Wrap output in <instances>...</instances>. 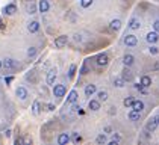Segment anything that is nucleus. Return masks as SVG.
Returning <instances> with one entry per match:
<instances>
[{"label": "nucleus", "mask_w": 159, "mask_h": 145, "mask_svg": "<svg viewBox=\"0 0 159 145\" xmlns=\"http://www.w3.org/2000/svg\"><path fill=\"white\" fill-rule=\"evenodd\" d=\"M65 92H67V89H65V85H53V95L61 98L65 95Z\"/></svg>", "instance_id": "1"}, {"label": "nucleus", "mask_w": 159, "mask_h": 145, "mask_svg": "<svg viewBox=\"0 0 159 145\" xmlns=\"http://www.w3.org/2000/svg\"><path fill=\"white\" fill-rule=\"evenodd\" d=\"M56 77H58V70L56 68H50L49 72H47V85H50V86H53L55 85V80H56Z\"/></svg>", "instance_id": "2"}, {"label": "nucleus", "mask_w": 159, "mask_h": 145, "mask_svg": "<svg viewBox=\"0 0 159 145\" xmlns=\"http://www.w3.org/2000/svg\"><path fill=\"white\" fill-rule=\"evenodd\" d=\"M67 41H68V36L67 35H61L55 39V47L56 49H64L67 45Z\"/></svg>", "instance_id": "3"}, {"label": "nucleus", "mask_w": 159, "mask_h": 145, "mask_svg": "<svg viewBox=\"0 0 159 145\" xmlns=\"http://www.w3.org/2000/svg\"><path fill=\"white\" fill-rule=\"evenodd\" d=\"M96 62H97V65H100V67H105V65L109 64V56L106 53H100L96 57Z\"/></svg>", "instance_id": "4"}, {"label": "nucleus", "mask_w": 159, "mask_h": 145, "mask_svg": "<svg viewBox=\"0 0 159 145\" xmlns=\"http://www.w3.org/2000/svg\"><path fill=\"white\" fill-rule=\"evenodd\" d=\"M124 44L126 45H129V47H135V45L138 44V38L135 35H126L124 36Z\"/></svg>", "instance_id": "5"}, {"label": "nucleus", "mask_w": 159, "mask_h": 145, "mask_svg": "<svg viewBox=\"0 0 159 145\" xmlns=\"http://www.w3.org/2000/svg\"><path fill=\"white\" fill-rule=\"evenodd\" d=\"M145 41H147L149 44H156L159 41V35H158V32H149L147 35H145Z\"/></svg>", "instance_id": "6"}, {"label": "nucleus", "mask_w": 159, "mask_h": 145, "mask_svg": "<svg viewBox=\"0 0 159 145\" xmlns=\"http://www.w3.org/2000/svg\"><path fill=\"white\" fill-rule=\"evenodd\" d=\"M3 67H5L6 70H15V68H18V64L14 61V59L6 57L5 61H3Z\"/></svg>", "instance_id": "7"}, {"label": "nucleus", "mask_w": 159, "mask_h": 145, "mask_svg": "<svg viewBox=\"0 0 159 145\" xmlns=\"http://www.w3.org/2000/svg\"><path fill=\"white\" fill-rule=\"evenodd\" d=\"M17 12V6L14 3H11V5H6L5 8H3V14L5 15H14Z\"/></svg>", "instance_id": "8"}, {"label": "nucleus", "mask_w": 159, "mask_h": 145, "mask_svg": "<svg viewBox=\"0 0 159 145\" xmlns=\"http://www.w3.org/2000/svg\"><path fill=\"white\" fill-rule=\"evenodd\" d=\"M76 100H77V91H70V94H68V97H67V100H65V106L67 104H73V103H76Z\"/></svg>", "instance_id": "9"}, {"label": "nucleus", "mask_w": 159, "mask_h": 145, "mask_svg": "<svg viewBox=\"0 0 159 145\" xmlns=\"http://www.w3.org/2000/svg\"><path fill=\"white\" fill-rule=\"evenodd\" d=\"M15 94H17V97L20 98V100H26V98H28V89L23 88V86H18Z\"/></svg>", "instance_id": "10"}, {"label": "nucleus", "mask_w": 159, "mask_h": 145, "mask_svg": "<svg viewBox=\"0 0 159 145\" xmlns=\"http://www.w3.org/2000/svg\"><path fill=\"white\" fill-rule=\"evenodd\" d=\"M38 9H39V12H41V14L47 12V11L50 9V5H49L47 0H39V3H38Z\"/></svg>", "instance_id": "11"}, {"label": "nucleus", "mask_w": 159, "mask_h": 145, "mask_svg": "<svg viewBox=\"0 0 159 145\" xmlns=\"http://www.w3.org/2000/svg\"><path fill=\"white\" fill-rule=\"evenodd\" d=\"M134 62H135V57L132 56V55L126 53V55L123 56V64L126 65V67H132V65H134Z\"/></svg>", "instance_id": "12"}, {"label": "nucleus", "mask_w": 159, "mask_h": 145, "mask_svg": "<svg viewBox=\"0 0 159 145\" xmlns=\"http://www.w3.org/2000/svg\"><path fill=\"white\" fill-rule=\"evenodd\" d=\"M88 109L92 112H97L100 109V100H89L88 101Z\"/></svg>", "instance_id": "13"}, {"label": "nucleus", "mask_w": 159, "mask_h": 145, "mask_svg": "<svg viewBox=\"0 0 159 145\" xmlns=\"http://www.w3.org/2000/svg\"><path fill=\"white\" fill-rule=\"evenodd\" d=\"M158 127V122L155 118H150V120L147 121V124H145V130H149V131H155Z\"/></svg>", "instance_id": "14"}, {"label": "nucleus", "mask_w": 159, "mask_h": 145, "mask_svg": "<svg viewBox=\"0 0 159 145\" xmlns=\"http://www.w3.org/2000/svg\"><path fill=\"white\" fill-rule=\"evenodd\" d=\"M70 141H71V137L67 133H61V135L58 136V144L59 145H65V144H68Z\"/></svg>", "instance_id": "15"}, {"label": "nucleus", "mask_w": 159, "mask_h": 145, "mask_svg": "<svg viewBox=\"0 0 159 145\" xmlns=\"http://www.w3.org/2000/svg\"><path fill=\"white\" fill-rule=\"evenodd\" d=\"M141 118V112L140 110H136V109H132L129 112V120L130 121H138Z\"/></svg>", "instance_id": "16"}, {"label": "nucleus", "mask_w": 159, "mask_h": 145, "mask_svg": "<svg viewBox=\"0 0 159 145\" xmlns=\"http://www.w3.org/2000/svg\"><path fill=\"white\" fill-rule=\"evenodd\" d=\"M28 30L30 32V34H36V32L39 30V23L38 21H30L28 24Z\"/></svg>", "instance_id": "17"}, {"label": "nucleus", "mask_w": 159, "mask_h": 145, "mask_svg": "<svg viewBox=\"0 0 159 145\" xmlns=\"http://www.w3.org/2000/svg\"><path fill=\"white\" fill-rule=\"evenodd\" d=\"M109 29L114 30V32L120 30L121 29V21H120V20H112V21L109 23Z\"/></svg>", "instance_id": "18"}, {"label": "nucleus", "mask_w": 159, "mask_h": 145, "mask_svg": "<svg viewBox=\"0 0 159 145\" xmlns=\"http://www.w3.org/2000/svg\"><path fill=\"white\" fill-rule=\"evenodd\" d=\"M141 27V21L138 18H132L130 20V23H129V29L132 30H136V29H140Z\"/></svg>", "instance_id": "19"}, {"label": "nucleus", "mask_w": 159, "mask_h": 145, "mask_svg": "<svg viewBox=\"0 0 159 145\" xmlns=\"http://www.w3.org/2000/svg\"><path fill=\"white\" fill-rule=\"evenodd\" d=\"M126 79L123 77V76H118V77H115V80H114V86H117V88H123L124 85H126Z\"/></svg>", "instance_id": "20"}, {"label": "nucleus", "mask_w": 159, "mask_h": 145, "mask_svg": "<svg viewBox=\"0 0 159 145\" xmlns=\"http://www.w3.org/2000/svg\"><path fill=\"white\" fill-rule=\"evenodd\" d=\"M94 94H96V85H87V86H85V95L91 97Z\"/></svg>", "instance_id": "21"}, {"label": "nucleus", "mask_w": 159, "mask_h": 145, "mask_svg": "<svg viewBox=\"0 0 159 145\" xmlns=\"http://www.w3.org/2000/svg\"><path fill=\"white\" fill-rule=\"evenodd\" d=\"M126 80H132V77H134V74H132V71L129 70V67H126L124 65V68H123V74H121Z\"/></svg>", "instance_id": "22"}, {"label": "nucleus", "mask_w": 159, "mask_h": 145, "mask_svg": "<svg viewBox=\"0 0 159 145\" xmlns=\"http://www.w3.org/2000/svg\"><path fill=\"white\" fill-rule=\"evenodd\" d=\"M141 85H142L144 88H149L150 85H151V79L149 76H142L141 77Z\"/></svg>", "instance_id": "23"}, {"label": "nucleus", "mask_w": 159, "mask_h": 145, "mask_svg": "<svg viewBox=\"0 0 159 145\" xmlns=\"http://www.w3.org/2000/svg\"><path fill=\"white\" fill-rule=\"evenodd\" d=\"M96 142H97L98 145H103V144H106V142H108V137H106V135L100 133V135L97 136V139H96Z\"/></svg>", "instance_id": "24"}, {"label": "nucleus", "mask_w": 159, "mask_h": 145, "mask_svg": "<svg viewBox=\"0 0 159 145\" xmlns=\"http://www.w3.org/2000/svg\"><path fill=\"white\" fill-rule=\"evenodd\" d=\"M82 141V136L77 133V131H74V133H71V142L73 144H79Z\"/></svg>", "instance_id": "25"}, {"label": "nucleus", "mask_w": 159, "mask_h": 145, "mask_svg": "<svg viewBox=\"0 0 159 145\" xmlns=\"http://www.w3.org/2000/svg\"><path fill=\"white\" fill-rule=\"evenodd\" d=\"M132 109H136V110L142 112V109H144V103H142L141 100H135V103H134V106H132Z\"/></svg>", "instance_id": "26"}, {"label": "nucleus", "mask_w": 159, "mask_h": 145, "mask_svg": "<svg viewBox=\"0 0 159 145\" xmlns=\"http://www.w3.org/2000/svg\"><path fill=\"white\" fill-rule=\"evenodd\" d=\"M97 97H98V100H100V101H106V100H108V92H106V91H100V92H97Z\"/></svg>", "instance_id": "27"}, {"label": "nucleus", "mask_w": 159, "mask_h": 145, "mask_svg": "<svg viewBox=\"0 0 159 145\" xmlns=\"http://www.w3.org/2000/svg\"><path fill=\"white\" fill-rule=\"evenodd\" d=\"M134 103H135V100H134V98H132V97H127V98H124V101H123V104H124L126 107H132V106H134Z\"/></svg>", "instance_id": "28"}, {"label": "nucleus", "mask_w": 159, "mask_h": 145, "mask_svg": "<svg viewBox=\"0 0 159 145\" xmlns=\"http://www.w3.org/2000/svg\"><path fill=\"white\" fill-rule=\"evenodd\" d=\"M32 114L34 115L39 114V101H34V104H32Z\"/></svg>", "instance_id": "29"}, {"label": "nucleus", "mask_w": 159, "mask_h": 145, "mask_svg": "<svg viewBox=\"0 0 159 145\" xmlns=\"http://www.w3.org/2000/svg\"><path fill=\"white\" fill-rule=\"evenodd\" d=\"M88 71H89V68H88V61H85V64L82 65V68H81V71H79V72H81L82 76H85V74H88Z\"/></svg>", "instance_id": "30"}, {"label": "nucleus", "mask_w": 159, "mask_h": 145, "mask_svg": "<svg viewBox=\"0 0 159 145\" xmlns=\"http://www.w3.org/2000/svg\"><path fill=\"white\" fill-rule=\"evenodd\" d=\"M74 74H76V65L73 64V65H70V70H68V77H70V79H73V77H74Z\"/></svg>", "instance_id": "31"}, {"label": "nucleus", "mask_w": 159, "mask_h": 145, "mask_svg": "<svg viewBox=\"0 0 159 145\" xmlns=\"http://www.w3.org/2000/svg\"><path fill=\"white\" fill-rule=\"evenodd\" d=\"M92 5V0H81V6L82 8H89Z\"/></svg>", "instance_id": "32"}, {"label": "nucleus", "mask_w": 159, "mask_h": 145, "mask_svg": "<svg viewBox=\"0 0 159 145\" xmlns=\"http://www.w3.org/2000/svg\"><path fill=\"white\" fill-rule=\"evenodd\" d=\"M36 55V47H29L28 49V56L29 57H34Z\"/></svg>", "instance_id": "33"}, {"label": "nucleus", "mask_w": 159, "mask_h": 145, "mask_svg": "<svg viewBox=\"0 0 159 145\" xmlns=\"http://www.w3.org/2000/svg\"><path fill=\"white\" fill-rule=\"evenodd\" d=\"M28 12H29V14H35V12H36V6L34 3H30L29 8H28Z\"/></svg>", "instance_id": "34"}, {"label": "nucleus", "mask_w": 159, "mask_h": 145, "mask_svg": "<svg viewBox=\"0 0 159 145\" xmlns=\"http://www.w3.org/2000/svg\"><path fill=\"white\" fill-rule=\"evenodd\" d=\"M149 51H150V55H158L159 53V49L156 47V45H151V47L149 49Z\"/></svg>", "instance_id": "35"}, {"label": "nucleus", "mask_w": 159, "mask_h": 145, "mask_svg": "<svg viewBox=\"0 0 159 145\" xmlns=\"http://www.w3.org/2000/svg\"><path fill=\"white\" fill-rule=\"evenodd\" d=\"M153 29H155L156 32H159V20H156V21L153 23Z\"/></svg>", "instance_id": "36"}, {"label": "nucleus", "mask_w": 159, "mask_h": 145, "mask_svg": "<svg viewBox=\"0 0 159 145\" xmlns=\"http://www.w3.org/2000/svg\"><path fill=\"white\" fill-rule=\"evenodd\" d=\"M112 139L120 142V141H121V136H120V135H115V133H114V135H112Z\"/></svg>", "instance_id": "37"}, {"label": "nucleus", "mask_w": 159, "mask_h": 145, "mask_svg": "<svg viewBox=\"0 0 159 145\" xmlns=\"http://www.w3.org/2000/svg\"><path fill=\"white\" fill-rule=\"evenodd\" d=\"M114 114H117L115 107H111V109H109V115H114Z\"/></svg>", "instance_id": "38"}, {"label": "nucleus", "mask_w": 159, "mask_h": 145, "mask_svg": "<svg viewBox=\"0 0 159 145\" xmlns=\"http://www.w3.org/2000/svg\"><path fill=\"white\" fill-rule=\"evenodd\" d=\"M111 131H112V129L108 126V127H105V133H111Z\"/></svg>", "instance_id": "39"}, {"label": "nucleus", "mask_w": 159, "mask_h": 145, "mask_svg": "<svg viewBox=\"0 0 159 145\" xmlns=\"http://www.w3.org/2000/svg\"><path fill=\"white\" fill-rule=\"evenodd\" d=\"M24 144H26V145H28V144H32V139H30V137H26V139H24Z\"/></svg>", "instance_id": "40"}, {"label": "nucleus", "mask_w": 159, "mask_h": 145, "mask_svg": "<svg viewBox=\"0 0 159 145\" xmlns=\"http://www.w3.org/2000/svg\"><path fill=\"white\" fill-rule=\"evenodd\" d=\"M47 109L49 110H55V106H53V104H47Z\"/></svg>", "instance_id": "41"}, {"label": "nucleus", "mask_w": 159, "mask_h": 145, "mask_svg": "<svg viewBox=\"0 0 159 145\" xmlns=\"http://www.w3.org/2000/svg\"><path fill=\"white\" fill-rule=\"evenodd\" d=\"M5 80H6V83H11V82H12V77H6Z\"/></svg>", "instance_id": "42"}, {"label": "nucleus", "mask_w": 159, "mask_h": 145, "mask_svg": "<svg viewBox=\"0 0 159 145\" xmlns=\"http://www.w3.org/2000/svg\"><path fill=\"white\" fill-rule=\"evenodd\" d=\"M0 29H5V24H3V21H2V18H0Z\"/></svg>", "instance_id": "43"}, {"label": "nucleus", "mask_w": 159, "mask_h": 145, "mask_svg": "<svg viewBox=\"0 0 159 145\" xmlns=\"http://www.w3.org/2000/svg\"><path fill=\"white\" fill-rule=\"evenodd\" d=\"M155 120H156V122H158V126H159V115H156V116H155Z\"/></svg>", "instance_id": "44"}, {"label": "nucleus", "mask_w": 159, "mask_h": 145, "mask_svg": "<svg viewBox=\"0 0 159 145\" xmlns=\"http://www.w3.org/2000/svg\"><path fill=\"white\" fill-rule=\"evenodd\" d=\"M153 68H155V70H159V62H158V64L155 65V67H153Z\"/></svg>", "instance_id": "45"}, {"label": "nucleus", "mask_w": 159, "mask_h": 145, "mask_svg": "<svg viewBox=\"0 0 159 145\" xmlns=\"http://www.w3.org/2000/svg\"><path fill=\"white\" fill-rule=\"evenodd\" d=\"M2 67H3V62H2V61H0V68H2Z\"/></svg>", "instance_id": "46"}, {"label": "nucleus", "mask_w": 159, "mask_h": 145, "mask_svg": "<svg viewBox=\"0 0 159 145\" xmlns=\"http://www.w3.org/2000/svg\"><path fill=\"white\" fill-rule=\"evenodd\" d=\"M26 2H32V0H26Z\"/></svg>", "instance_id": "47"}]
</instances>
